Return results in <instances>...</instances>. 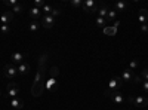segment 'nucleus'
<instances>
[{
    "label": "nucleus",
    "mask_w": 148,
    "mask_h": 110,
    "mask_svg": "<svg viewBox=\"0 0 148 110\" xmlns=\"http://www.w3.org/2000/svg\"><path fill=\"white\" fill-rule=\"evenodd\" d=\"M47 58H49V54L47 52H43L42 57L39 58V68H37V73H36V77H34V82H33V86H31V94L33 97H40L43 94V89H45V75H46V63H47Z\"/></svg>",
    "instance_id": "1"
},
{
    "label": "nucleus",
    "mask_w": 148,
    "mask_h": 110,
    "mask_svg": "<svg viewBox=\"0 0 148 110\" xmlns=\"http://www.w3.org/2000/svg\"><path fill=\"white\" fill-rule=\"evenodd\" d=\"M58 73H59V70H58L56 66L51 67V70H49V76H47L46 83H45V88L47 91H51V92L56 91V88H58Z\"/></svg>",
    "instance_id": "2"
},
{
    "label": "nucleus",
    "mask_w": 148,
    "mask_h": 110,
    "mask_svg": "<svg viewBox=\"0 0 148 110\" xmlns=\"http://www.w3.org/2000/svg\"><path fill=\"white\" fill-rule=\"evenodd\" d=\"M121 85H123V79H121L120 76H114L113 79L110 80L108 88L104 91V95H105V97H111L116 91H119V89L121 88Z\"/></svg>",
    "instance_id": "3"
},
{
    "label": "nucleus",
    "mask_w": 148,
    "mask_h": 110,
    "mask_svg": "<svg viewBox=\"0 0 148 110\" xmlns=\"http://www.w3.org/2000/svg\"><path fill=\"white\" fill-rule=\"evenodd\" d=\"M127 101H129L130 104H133L135 107H147V106H148V98H147V97H141V95L129 97Z\"/></svg>",
    "instance_id": "4"
},
{
    "label": "nucleus",
    "mask_w": 148,
    "mask_h": 110,
    "mask_svg": "<svg viewBox=\"0 0 148 110\" xmlns=\"http://www.w3.org/2000/svg\"><path fill=\"white\" fill-rule=\"evenodd\" d=\"M18 75V67L15 64H6L3 67V76L6 79H14Z\"/></svg>",
    "instance_id": "5"
},
{
    "label": "nucleus",
    "mask_w": 148,
    "mask_h": 110,
    "mask_svg": "<svg viewBox=\"0 0 148 110\" xmlns=\"http://www.w3.org/2000/svg\"><path fill=\"white\" fill-rule=\"evenodd\" d=\"M8 97L9 98H16V97L19 95V88H18V85L15 82H9L8 83Z\"/></svg>",
    "instance_id": "6"
},
{
    "label": "nucleus",
    "mask_w": 148,
    "mask_h": 110,
    "mask_svg": "<svg viewBox=\"0 0 148 110\" xmlns=\"http://www.w3.org/2000/svg\"><path fill=\"white\" fill-rule=\"evenodd\" d=\"M82 8H83V10L86 12V14H92V12L98 10V5L93 2V0H86V2H83Z\"/></svg>",
    "instance_id": "7"
},
{
    "label": "nucleus",
    "mask_w": 148,
    "mask_h": 110,
    "mask_svg": "<svg viewBox=\"0 0 148 110\" xmlns=\"http://www.w3.org/2000/svg\"><path fill=\"white\" fill-rule=\"evenodd\" d=\"M53 26H55V18L52 15H43V18H42V27L52 28Z\"/></svg>",
    "instance_id": "8"
},
{
    "label": "nucleus",
    "mask_w": 148,
    "mask_h": 110,
    "mask_svg": "<svg viewBox=\"0 0 148 110\" xmlns=\"http://www.w3.org/2000/svg\"><path fill=\"white\" fill-rule=\"evenodd\" d=\"M120 77L123 79V83L133 82V79H135V71H133V70H130V68H126L125 71L121 73V76H120Z\"/></svg>",
    "instance_id": "9"
},
{
    "label": "nucleus",
    "mask_w": 148,
    "mask_h": 110,
    "mask_svg": "<svg viewBox=\"0 0 148 110\" xmlns=\"http://www.w3.org/2000/svg\"><path fill=\"white\" fill-rule=\"evenodd\" d=\"M10 59H12V63H15V64H22V63H25V54L24 52H14L10 55Z\"/></svg>",
    "instance_id": "10"
},
{
    "label": "nucleus",
    "mask_w": 148,
    "mask_h": 110,
    "mask_svg": "<svg viewBox=\"0 0 148 110\" xmlns=\"http://www.w3.org/2000/svg\"><path fill=\"white\" fill-rule=\"evenodd\" d=\"M12 19H14V14H12V10H5L2 17H0V21H2V24H9L12 22Z\"/></svg>",
    "instance_id": "11"
},
{
    "label": "nucleus",
    "mask_w": 148,
    "mask_h": 110,
    "mask_svg": "<svg viewBox=\"0 0 148 110\" xmlns=\"http://www.w3.org/2000/svg\"><path fill=\"white\" fill-rule=\"evenodd\" d=\"M28 15H30L33 19H37V21H39V18L42 17V9L31 6V8H28Z\"/></svg>",
    "instance_id": "12"
},
{
    "label": "nucleus",
    "mask_w": 148,
    "mask_h": 110,
    "mask_svg": "<svg viewBox=\"0 0 148 110\" xmlns=\"http://www.w3.org/2000/svg\"><path fill=\"white\" fill-rule=\"evenodd\" d=\"M110 98L113 100V103H114V104H117V106H119V104H121L123 101H125V97H123V94H121L120 91H116L113 95L110 97Z\"/></svg>",
    "instance_id": "13"
},
{
    "label": "nucleus",
    "mask_w": 148,
    "mask_h": 110,
    "mask_svg": "<svg viewBox=\"0 0 148 110\" xmlns=\"http://www.w3.org/2000/svg\"><path fill=\"white\" fill-rule=\"evenodd\" d=\"M10 106L16 110H21V109H24V101L21 98H18V97L16 98H10Z\"/></svg>",
    "instance_id": "14"
},
{
    "label": "nucleus",
    "mask_w": 148,
    "mask_h": 110,
    "mask_svg": "<svg viewBox=\"0 0 148 110\" xmlns=\"http://www.w3.org/2000/svg\"><path fill=\"white\" fill-rule=\"evenodd\" d=\"M147 19H148V10L147 9H139V17H138L139 24H147Z\"/></svg>",
    "instance_id": "15"
},
{
    "label": "nucleus",
    "mask_w": 148,
    "mask_h": 110,
    "mask_svg": "<svg viewBox=\"0 0 148 110\" xmlns=\"http://www.w3.org/2000/svg\"><path fill=\"white\" fill-rule=\"evenodd\" d=\"M30 73V66L27 64V63H22V64H19L18 66V75H28Z\"/></svg>",
    "instance_id": "16"
},
{
    "label": "nucleus",
    "mask_w": 148,
    "mask_h": 110,
    "mask_svg": "<svg viewBox=\"0 0 148 110\" xmlns=\"http://www.w3.org/2000/svg\"><path fill=\"white\" fill-rule=\"evenodd\" d=\"M127 8H129V3H127V2H123V0H121V2H117V3L114 5V9H116L117 12H125Z\"/></svg>",
    "instance_id": "17"
},
{
    "label": "nucleus",
    "mask_w": 148,
    "mask_h": 110,
    "mask_svg": "<svg viewBox=\"0 0 148 110\" xmlns=\"http://www.w3.org/2000/svg\"><path fill=\"white\" fill-rule=\"evenodd\" d=\"M108 8L105 6V5H101V6H98V17H101V18H107V15H108Z\"/></svg>",
    "instance_id": "18"
},
{
    "label": "nucleus",
    "mask_w": 148,
    "mask_h": 110,
    "mask_svg": "<svg viewBox=\"0 0 148 110\" xmlns=\"http://www.w3.org/2000/svg\"><path fill=\"white\" fill-rule=\"evenodd\" d=\"M40 27H42V24H40L39 21H37V19H33V21L28 24V28H30V31H31V33H36Z\"/></svg>",
    "instance_id": "19"
},
{
    "label": "nucleus",
    "mask_w": 148,
    "mask_h": 110,
    "mask_svg": "<svg viewBox=\"0 0 148 110\" xmlns=\"http://www.w3.org/2000/svg\"><path fill=\"white\" fill-rule=\"evenodd\" d=\"M117 15H119V12L116 9H110L108 10V15H107V21H116L117 19Z\"/></svg>",
    "instance_id": "20"
},
{
    "label": "nucleus",
    "mask_w": 148,
    "mask_h": 110,
    "mask_svg": "<svg viewBox=\"0 0 148 110\" xmlns=\"http://www.w3.org/2000/svg\"><path fill=\"white\" fill-rule=\"evenodd\" d=\"M104 30V33L107 34V36H116V33H117V28H114L113 26H107L105 28H102Z\"/></svg>",
    "instance_id": "21"
},
{
    "label": "nucleus",
    "mask_w": 148,
    "mask_h": 110,
    "mask_svg": "<svg viewBox=\"0 0 148 110\" xmlns=\"http://www.w3.org/2000/svg\"><path fill=\"white\" fill-rule=\"evenodd\" d=\"M107 24H108L107 18H101V17H98V18H96V26H98V27L105 28V27H107Z\"/></svg>",
    "instance_id": "22"
},
{
    "label": "nucleus",
    "mask_w": 148,
    "mask_h": 110,
    "mask_svg": "<svg viewBox=\"0 0 148 110\" xmlns=\"http://www.w3.org/2000/svg\"><path fill=\"white\" fill-rule=\"evenodd\" d=\"M52 10H53V8H52L51 5H47V3H46V5L42 8V14H45V15H51V12H52Z\"/></svg>",
    "instance_id": "23"
},
{
    "label": "nucleus",
    "mask_w": 148,
    "mask_h": 110,
    "mask_svg": "<svg viewBox=\"0 0 148 110\" xmlns=\"http://www.w3.org/2000/svg\"><path fill=\"white\" fill-rule=\"evenodd\" d=\"M14 12H15V14H22V12H24V6L21 3L15 5L14 8H12V14H14Z\"/></svg>",
    "instance_id": "24"
},
{
    "label": "nucleus",
    "mask_w": 148,
    "mask_h": 110,
    "mask_svg": "<svg viewBox=\"0 0 148 110\" xmlns=\"http://www.w3.org/2000/svg\"><path fill=\"white\" fill-rule=\"evenodd\" d=\"M138 67H139V61H138V59H132L130 63H129V68H130V70H133V71L136 70Z\"/></svg>",
    "instance_id": "25"
},
{
    "label": "nucleus",
    "mask_w": 148,
    "mask_h": 110,
    "mask_svg": "<svg viewBox=\"0 0 148 110\" xmlns=\"http://www.w3.org/2000/svg\"><path fill=\"white\" fill-rule=\"evenodd\" d=\"M0 31H2L3 34H9L12 31L10 26H8V24H2V27H0Z\"/></svg>",
    "instance_id": "26"
},
{
    "label": "nucleus",
    "mask_w": 148,
    "mask_h": 110,
    "mask_svg": "<svg viewBox=\"0 0 148 110\" xmlns=\"http://www.w3.org/2000/svg\"><path fill=\"white\" fill-rule=\"evenodd\" d=\"M46 5V2H45V0H34V8H39V9H42L43 6Z\"/></svg>",
    "instance_id": "27"
},
{
    "label": "nucleus",
    "mask_w": 148,
    "mask_h": 110,
    "mask_svg": "<svg viewBox=\"0 0 148 110\" xmlns=\"http://www.w3.org/2000/svg\"><path fill=\"white\" fill-rule=\"evenodd\" d=\"M70 5H71V6H74V8H82L83 2H82V0H71Z\"/></svg>",
    "instance_id": "28"
},
{
    "label": "nucleus",
    "mask_w": 148,
    "mask_h": 110,
    "mask_svg": "<svg viewBox=\"0 0 148 110\" xmlns=\"http://www.w3.org/2000/svg\"><path fill=\"white\" fill-rule=\"evenodd\" d=\"M3 5H5V6H10V8H14L15 5H18V2H16V0H6V2H3Z\"/></svg>",
    "instance_id": "29"
},
{
    "label": "nucleus",
    "mask_w": 148,
    "mask_h": 110,
    "mask_svg": "<svg viewBox=\"0 0 148 110\" xmlns=\"http://www.w3.org/2000/svg\"><path fill=\"white\" fill-rule=\"evenodd\" d=\"M51 15H52L53 18H56V17H59V15H61V9H59V8H53V10L51 12Z\"/></svg>",
    "instance_id": "30"
},
{
    "label": "nucleus",
    "mask_w": 148,
    "mask_h": 110,
    "mask_svg": "<svg viewBox=\"0 0 148 110\" xmlns=\"http://www.w3.org/2000/svg\"><path fill=\"white\" fill-rule=\"evenodd\" d=\"M141 79L142 80H148V68H144L141 71Z\"/></svg>",
    "instance_id": "31"
},
{
    "label": "nucleus",
    "mask_w": 148,
    "mask_h": 110,
    "mask_svg": "<svg viewBox=\"0 0 148 110\" xmlns=\"http://www.w3.org/2000/svg\"><path fill=\"white\" fill-rule=\"evenodd\" d=\"M142 89L148 92V80H142Z\"/></svg>",
    "instance_id": "32"
},
{
    "label": "nucleus",
    "mask_w": 148,
    "mask_h": 110,
    "mask_svg": "<svg viewBox=\"0 0 148 110\" xmlns=\"http://www.w3.org/2000/svg\"><path fill=\"white\" fill-rule=\"evenodd\" d=\"M141 31L148 33V24H141Z\"/></svg>",
    "instance_id": "33"
},
{
    "label": "nucleus",
    "mask_w": 148,
    "mask_h": 110,
    "mask_svg": "<svg viewBox=\"0 0 148 110\" xmlns=\"http://www.w3.org/2000/svg\"><path fill=\"white\" fill-rule=\"evenodd\" d=\"M120 24H121V22H120L119 19H116V21L113 22V27H114V28H119V27H120Z\"/></svg>",
    "instance_id": "34"
},
{
    "label": "nucleus",
    "mask_w": 148,
    "mask_h": 110,
    "mask_svg": "<svg viewBox=\"0 0 148 110\" xmlns=\"http://www.w3.org/2000/svg\"><path fill=\"white\" fill-rule=\"evenodd\" d=\"M0 98H3V91L0 89Z\"/></svg>",
    "instance_id": "35"
}]
</instances>
